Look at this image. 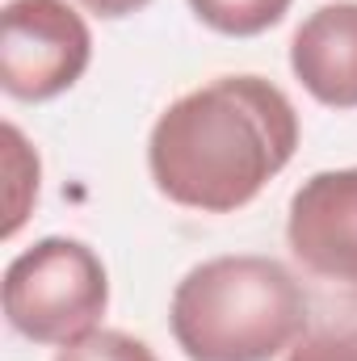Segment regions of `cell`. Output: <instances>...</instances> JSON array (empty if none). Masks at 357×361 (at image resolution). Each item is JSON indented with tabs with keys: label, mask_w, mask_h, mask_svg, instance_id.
Instances as JSON below:
<instances>
[{
	"label": "cell",
	"mask_w": 357,
	"mask_h": 361,
	"mask_svg": "<svg viewBox=\"0 0 357 361\" xmlns=\"http://www.w3.org/2000/svg\"><path fill=\"white\" fill-rule=\"evenodd\" d=\"M298 147L294 101L265 76H214L177 97L147 135L152 185L181 210L236 214Z\"/></svg>",
	"instance_id": "obj_1"
},
{
	"label": "cell",
	"mask_w": 357,
	"mask_h": 361,
	"mask_svg": "<svg viewBox=\"0 0 357 361\" xmlns=\"http://www.w3.org/2000/svg\"><path fill=\"white\" fill-rule=\"evenodd\" d=\"M311 302L273 257H210L185 273L169 328L185 361H273L307 336Z\"/></svg>",
	"instance_id": "obj_2"
},
{
	"label": "cell",
	"mask_w": 357,
	"mask_h": 361,
	"mask_svg": "<svg viewBox=\"0 0 357 361\" xmlns=\"http://www.w3.org/2000/svg\"><path fill=\"white\" fill-rule=\"evenodd\" d=\"M0 294L4 319L17 336L63 349L101 328L109 307V273L85 240L47 235L8 261Z\"/></svg>",
	"instance_id": "obj_3"
},
{
	"label": "cell",
	"mask_w": 357,
	"mask_h": 361,
	"mask_svg": "<svg viewBox=\"0 0 357 361\" xmlns=\"http://www.w3.org/2000/svg\"><path fill=\"white\" fill-rule=\"evenodd\" d=\"M92 63L89 21L68 0H8L0 13V89L13 101H51Z\"/></svg>",
	"instance_id": "obj_4"
},
{
	"label": "cell",
	"mask_w": 357,
	"mask_h": 361,
	"mask_svg": "<svg viewBox=\"0 0 357 361\" xmlns=\"http://www.w3.org/2000/svg\"><path fill=\"white\" fill-rule=\"evenodd\" d=\"M286 244L307 273L357 290V164L324 169L294 189Z\"/></svg>",
	"instance_id": "obj_5"
},
{
	"label": "cell",
	"mask_w": 357,
	"mask_h": 361,
	"mask_svg": "<svg viewBox=\"0 0 357 361\" xmlns=\"http://www.w3.org/2000/svg\"><path fill=\"white\" fill-rule=\"evenodd\" d=\"M290 72L328 109H357V0H328L290 38Z\"/></svg>",
	"instance_id": "obj_6"
},
{
	"label": "cell",
	"mask_w": 357,
	"mask_h": 361,
	"mask_svg": "<svg viewBox=\"0 0 357 361\" xmlns=\"http://www.w3.org/2000/svg\"><path fill=\"white\" fill-rule=\"evenodd\" d=\"M294 0H189L193 17L214 30V34H227V38H257L273 30L286 13H290Z\"/></svg>",
	"instance_id": "obj_7"
},
{
	"label": "cell",
	"mask_w": 357,
	"mask_h": 361,
	"mask_svg": "<svg viewBox=\"0 0 357 361\" xmlns=\"http://www.w3.org/2000/svg\"><path fill=\"white\" fill-rule=\"evenodd\" d=\"M4 173H8V219H4V240H13L30 214V206L38 202V177H42V164H38V152L25 143V135L4 122Z\"/></svg>",
	"instance_id": "obj_8"
},
{
	"label": "cell",
	"mask_w": 357,
	"mask_h": 361,
	"mask_svg": "<svg viewBox=\"0 0 357 361\" xmlns=\"http://www.w3.org/2000/svg\"><path fill=\"white\" fill-rule=\"evenodd\" d=\"M55 361H160L139 336L118 332V328H97L89 336L63 345Z\"/></svg>",
	"instance_id": "obj_9"
},
{
	"label": "cell",
	"mask_w": 357,
	"mask_h": 361,
	"mask_svg": "<svg viewBox=\"0 0 357 361\" xmlns=\"http://www.w3.org/2000/svg\"><path fill=\"white\" fill-rule=\"evenodd\" d=\"M286 361H357V324H341L315 336H303Z\"/></svg>",
	"instance_id": "obj_10"
},
{
	"label": "cell",
	"mask_w": 357,
	"mask_h": 361,
	"mask_svg": "<svg viewBox=\"0 0 357 361\" xmlns=\"http://www.w3.org/2000/svg\"><path fill=\"white\" fill-rule=\"evenodd\" d=\"M85 13L92 17H105V21H118V17H131V13H139V8H147L152 0H76Z\"/></svg>",
	"instance_id": "obj_11"
}]
</instances>
